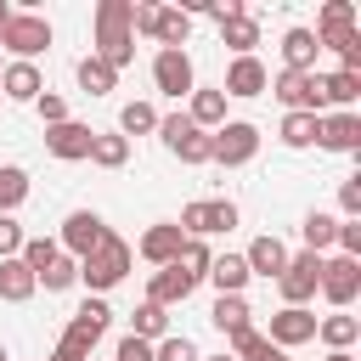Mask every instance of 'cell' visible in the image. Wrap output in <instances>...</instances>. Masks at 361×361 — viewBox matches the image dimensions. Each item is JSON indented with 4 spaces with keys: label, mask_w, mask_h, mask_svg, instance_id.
Segmentation results:
<instances>
[{
    "label": "cell",
    "mask_w": 361,
    "mask_h": 361,
    "mask_svg": "<svg viewBox=\"0 0 361 361\" xmlns=\"http://www.w3.org/2000/svg\"><path fill=\"white\" fill-rule=\"evenodd\" d=\"M282 51H288V73H305V68H310V56H316V34H310V28H293Z\"/></svg>",
    "instance_id": "obj_18"
},
{
    "label": "cell",
    "mask_w": 361,
    "mask_h": 361,
    "mask_svg": "<svg viewBox=\"0 0 361 361\" xmlns=\"http://www.w3.org/2000/svg\"><path fill=\"white\" fill-rule=\"evenodd\" d=\"M282 293H288V305H299V299H310L316 293V282H322V259L316 254H299V259H288L282 265Z\"/></svg>",
    "instance_id": "obj_2"
},
{
    "label": "cell",
    "mask_w": 361,
    "mask_h": 361,
    "mask_svg": "<svg viewBox=\"0 0 361 361\" xmlns=\"http://www.w3.org/2000/svg\"><path fill=\"white\" fill-rule=\"evenodd\" d=\"M28 288H34V271L17 265V259H6V265H0V293H6V299H23Z\"/></svg>",
    "instance_id": "obj_24"
},
{
    "label": "cell",
    "mask_w": 361,
    "mask_h": 361,
    "mask_svg": "<svg viewBox=\"0 0 361 361\" xmlns=\"http://www.w3.org/2000/svg\"><path fill=\"white\" fill-rule=\"evenodd\" d=\"M6 90H11L17 102H28V96H39V73H34L28 62H23V68H11V73H6Z\"/></svg>",
    "instance_id": "obj_28"
},
{
    "label": "cell",
    "mask_w": 361,
    "mask_h": 361,
    "mask_svg": "<svg viewBox=\"0 0 361 361\" xmlns=\"http://www.w3.org/2000/svg\"><path fill=\"white\" fill-rule=\"evenodd\" d=\"M152 361H197V344H192V338H169Z\"/></svg>",
    "instance_id": "obj_38"
},
{
    "label": "cell",
    "mask_w": 361,
    "mask_h": 361,
    "mask_svg": "<svg viewBox=\"0 0 361 361\" xmlns=\"http://www.w3.org/2000/svg\"><path fill=\"white\" fill-rule=\"evenodd\" d=\"M248 271H259V276H282V265H288V248L276 243V237H259L254 248H248V259H243Z\"/></svg>",
    "instance_id": "obj_13"
},
{
    "label": "cell",
    "mask_w": 361,
    "mask_h": 361,
    "mask_svg": "<svg viewBox=\"0 0 361 361\" xmlns=\"http://www.w3.org/2000/svg\"><path fill=\"white\" fill-rule=\"evenodd\" d=\"M316 130H322V124H316V113H288L282 141H288V147H310V141H316Z\"/></svg>",
    "instance_id": "obj_22"
},
{
    "label": "cell",
    "mask_w": 361,
    "mask_h": 361,
    "mask_svg": "<svg viewBox=\"0 0 361 361\" xmlns=\"http://www.w3.org/2000/svg\"><path fill=\"white\" fill-rule=\"evenodd\" d=\"M338 203H344L350 214H361V175H355V180H344V192H338Z\"/></svg>",
    "instance_id": "obj_42"
},
{
    "label": "cell",
    "mask_w": 361,
    "mask_h": 361,
    "mask_svg": "<svg viewBox=\"0 0 361 361\" xmlns=\"http://www.w3.org/2000/svg\"><path fill=\"white\" fill-rule=\"evenodd\" d=\"M158 130H164L169 152H180L186 164H203V158H214V141H209V135H197V124H192V118H164Z\"/></svg>",
    "instance_id": "obj_1"
},
{
    "label": "cell",
    "mask_w": 361,
    "mask_h": 361,
    "mask_svg": "<svg viewBox=\"0 0 361 361\" xmlns=\"http://www.w3.org/2000/svg\"><path fill=\"white\" fill-rule=\"evenodd\" d=\"M152 259H175L180 254V226H158V231H147V243H141Z\"/></svg>",
    "instance_id": "obj_23"
},
{
    "label": "cell",
    "mask_w": 361,
    "mask_h": 361,
    "mask_svg": "<svg viewBox=\"0 0 361 361\" xmlns=\"http://www.w3.org/2000/svg\"><path fill=\"white\" fill-rule=\"evenodd\" d=\"M220 113H226V96H220V90H203V96L192 102V118H203V124H214Z\"/></svg>",
    "instance_id": "obj_33"
},
{
    "label": "cell",
    "mask_w": 361,
    "mask_h": 361,
    "mask_svg": "<svg viewBox=\"0 0 361 361\" xmlns=\"http://www.w3.org/2000/svg\"><path fill=\"white\" fill-rule=\"evenodd\" d=\"M192 293V276L180 271V265H169L158 282H152V305H169V299H186Z\"/></svg>",
    "instance_id": "obj_20"
},
{
    "label": "cell",
    "mask_w": 361,
    "mask_h": 361,
    "mask_svg": "<svg viewBox=\"0 0 361 361\" xmlns=\"http://www.w3.org/2000/svg\"><path fill=\"white\" fill-rule=\"evenodd\" d=\"M118 361H152V350H147V344H141V338L130 333V338L118 344Z\"/></svg>",
    "instance_id": "obj_41"
},
{
    "label": "cell",
    "mask_w": 361,
    "mask_h": 361,
    "mask_svg": "<svg viewBox=\"0 0 361 361\" xmlns=\"http://www.w3.org/2000/svg\"><path fill=\"white\" fill-rule=\"evenodd\" d=\"M220 23H226V39H231L237 51H248V45H254V23H248V17H237V11H231V17H220Z\"/></svg>",
    "instance_id": "obj_32"
},
{
    "label": "cell",
    "mask_w": 361,
    "mask_h": 361,
    "mask_svg": "<svg viewBox=\"0 0 361 361\" xmlns=\"http://www.w3.org/2000/svg\"><path fill=\"white\" fill-rule=\"evenodd\" d=\"M271 333H276L282 344H305V338H316V316H305V310L293 305V310H282V316L271 322Z\"/></svg>",
    "instance_id": "obj_14"
},
{
    "label": "cell",
    "mask_w": 361,
    "mask_h": 361,
    "mask_svg": "<svg viewBox=\"0 0 361 361\" xmlns=\"http://www.w3.org/2000/svg\"><path fill=\"white\" fill-rule=\"evenodd\" d=\"M327 361H355V355H344V350H338V355H327Z\"/></svg>",
    "instance_id": "obj_45"
},
{
    "label": "cell",
    "mask_w": 361,
    "mask_h": 361,
    "mask_svg": "<svg viewBox=\"0 0 361 361\" xmlns=\"http://www.w3.org/2000/svg\"><path fill=\"white\" fill-rule=\"evenodd\" d=\"M39 282H45V288H68V282H73V265H68V259H56V265H51Z\"/></svg>",
    "instance_id": "obj_40"
},
{
    "label": "cell",
    "mask_w": 361,
    "mask_h": 361,
    "mask_svg": "<svg viewBox=\"0 0 361 361\" xmlns=\"http://www.w3.org/2000/svg\"><path fill=\"white\" fill-rule=\"evenodd\" d=\"M118 124H124V130H152L158 118H152V107H147V102H130V107L118 113Z\"/></svg>",
    "instance_id": "obj_35"
},
{
    "label": "cell",
    "mask_w": 361,
    "mask_h": 361,
    "mask_svg": "<svg viewBox=\"0 0 361 361\" xmlns=\"http://www.w3.org/2000/svg\"><path fill=\"white\" fill-rule=\"evenodd\" d=\"M90 141H96V135L79 130V124H56V130H51V152H56V158H79V152H90Z\"/></svg>",
    "instance_id": "obj_17"
},
{
    "label": "cell",
    "mask_w": 361,
    "mask_h": 361,
    "mask_svg": "<svg viewBox=\"0 0 361 361\" xmlns=\"http://www.w3.org/2000/svg\"><path fill=\"white\" fill-rule=\"evenodd\" d=\"M124 265H130V254H124V243H113V237H102V254L96 259H85V282H96V288H113L118 276H124Z\"/></svg>",
    "instance_id": "obj_3"
},
{
    "label": "cell",
    "mask_w": 361,
    "mask_h": 361,
    "mask_svg": "<svg viewBox=\"0 0 361 361\" xmlns=\"http://www.w3.org/2000/svg\"><path fill=\"white\" fill-rule=\"evenodd\" d=\"M141 333H164V305H141L135 310V338Z\"/></svg>",
    "instance_id": "obj_37"
},
{
    "label": "cell",
    "mask_w": 361,
    "mask_h": 361,
    "mask_svg": "<svg viewBox=\"0 0 361 361\" xmlns=\"http://www.w3.org/2000/svg\"><path fill=\"white\" fill-rule=\"evenodd\" d=\"M34 276H45L51 265H56V243H28V259H23Z\"/></svg>",
    "instance_id": "obj_34"
},
{
    "label": "cell",
    "mask_w": 361,
    "mask_h": 361,
    "mask_svg": "<svg viewBox=\"0 0 361 361\" xmlns=\"http://www.w3.org/2000/svg\"><path fill=\"white\" fill-rule=\"evenodd\" d=\"M158 85H164L169 96H186V90H192V62H186L180 45H169V51L158 56Z\"/></svg>",
    "instance_id": "obj_8"
},
{
    "label": "cell",
    "mask_w": 361,
    "mask_h": 361,
    "mask_svg": "<svg viewBox=\"0 0 361 361\" xmlns=\"http://www.w3.org/2000/svg\"><path fill=\"white\" fill-rule=\"evenodd\" d=\"M209 276H214V288H220V293H237V288L248 282V265L226 254V259H214V265H209Z\"/></svg>",
    "instance_id": "obj_21"
},
{
    "label": "cell",
    "mask_w": 361,
    "mask_h": 361,
    "mask_svg": "<svg viewBox=\"0 0 361 361\" xmlns=\"http://www.w3.org/2000/svg\"><path fill=\"white\" fill-rule=\"evenodd\" d=\"M322 288H327V299L333 305H350L355 299V288H361V265L344 254V259H333V265H322Z\"/></svg>",
    "instance_id": "obj_4"
},
{
    "label": "cell",
    "mask_w": 361,
    "mask_h": 361,
    "mask_svg": "<svg viewBox=\"0 0 361 361\" xmlns=\"http://www.w3.org/2000/svg\"><path fill=\"white\" fill-rule=\"evenodd\" d=\"M90 152H96L102 164H124V141H118V135H102V141H90Z\"/></svg>",
    "instance_id": "obj_39"
},
{
    "label": "cell",
    "mask_w": 361,
    "mask_h": 361,
    "mask_svg": "<svg viewBox=\"0 0 361 361\" xmlns=\"http://www.w3.org/2000/svg\"><path fill=\"white\" fill-rule=\"evenodd\" d=\"M237 350H243L248 361H288V355H282L276 344H265L259 333H237Z\"/></svg>",
    "instance_id": "obj_29"
},
{
    "label": "cell",
    "mask_w": 361,
    "mask_h": 361,
    "mask_svg": "<svg viewBox=\"0 0 361 361\" xmlns=\"http://www.w3.org/2000/svg\"><path fill=\"white\" fill-rule=\"evenodd\" d=\"M102 220L90 214V209H79V214H68V248H79V254H90V248H102Z\"/></svg>",
    "instance_id": "obj_12"
},
{
    "label": "cell",
    "mask_w": 361,
    "mask_h": 361,
    "mask_svg": "<svg viewBox=\"0 0 361 361\" xmlns=\"http://www.w3.org/2000/svg\"><path fill=\"white\" fill-rule=\"evenodd\" d=\"M316 135H322L333 152H355V147H361V118H355V113H338V118H327Z\"/></svg>",
    "instance_id": "obj_9"
},
{
    "label": "cell",
    "mask_w": 361,
    "mask_h": 361,
    "mask_svg": "<svg viewBox=\"0 0 361 361\" xmlns=\"http://www.w3.org/2000/svg\"><path fill=\"white\" fill-rule=\"evenodd\" d=\"M338 243L355 254V248H361V226H338Z\"/></svg>",
    "instance_id": "obj_44"
},
{
    "label": "cell",
    "mask_w": 361,
    "mask_h": 361,
    "mask_svg": "<svg viewBox=\"0 0 361 361\" xmlns=\"http://www.w3.org/2000/svg\"><path fill=\"white\" fill-rule=\"evenodd\" d=\"M322 338H327V344H338V350H344V344H350V338H355V316H327V322H322Z\"/></svg>",
    "instance_id": "obj_30"
},
{
    "label": "cell",
    "mask_w": 361,
    "mask_h": 361,
    "mask_svg": "<svg viewBox=\"0 0 361 361\" xmlns=\"http://www.w3.org/2000/svg\"><path fill=\"white\" fill-rule=\"evenodd\" d=\"M102 327H107V305H102V299H90V305H85V310L73 316V333H79V338L90 344V338H96Z\"/></svg>",
    "instance_id": "obj_25"
},
{
    "label": "cell",
    "mask_w": 361,
    "mask_h": 361,
    "mask_svg": "<svg viewBox=\"0 0 361 361\" xmlns=\"http://www.w3.org/2000/svg\"><path fill=\"white\" fill-rule=\"evenodd\" d=\"M333 237H338V220H333V214H310V220H305V243H310V254L327 248Z\"/></svg>",
    "instance_id": "obj_26"
},
{
    "label": "cell",
    "mask_w": 361,
    "mask_h": 361,
    "mask_svg": "<svg viewBox=\"0 0 361 361\" xmlns=\"http://www.w3.org/2000/svg\"><path fill=\"white\" fill-rule=\"evenodd\" d=\"M214 361H231V355H214Z\"/></svg>",
    "instance_id": "obj_46"
},
{
    "label": "cell",
    "mask_w": 361,
    "mask_h": 361,
    "mask_svg": "<svg viewBox=\"0 0 361 361\" xmlns=\"http://www.w3.org/2000/svg\"><path fill=\"white\" fill-rule=\"evenodd\" d=\"M355 96H361V73H350V68H344V73L322 79V102H338V107H350Z\"/></svg>",
    "instance_id": "obj_19"
},
{
    "label": "cell",
    "mask_w": 361,
    "mask_h": 361,
    "mask_svg": "<svg viewBox=\"0 0 361 361\" xmlns=\"http://www.w3.org/2000/svg\"><path fill=\"white\" fill-rule=\"evenodd\" d=\"M186 226L192 231H231L237 226V209L231 203H192L186 209Z\"/></svg>",
    "instance_id": "obj_10"
},
{
    "label": "cell",
    "mask_w": 361,
    "mask_h": 361,
    "mask_svg": "<svg viewBox=\"0 0 361 361\" xmlns=\"http://www.w3.org/2000/svg\"><path fill=\"white\" fill-rule=\"evenodd\" d=\"M276 96H282L288 107H299V113H316V107H322V79H310V73H282V79H276Z\"/></svg>",
    "instance_id": "obj_6"
},
{
    "label": "cell",
    "mask_w": 361,
    "mask_h": 361,
    "mask_svg": "<svg viewBox=\"0 0 361 361\" xmlns=\"http://www.w3.org/2000/svg\"><path fill=\"white\" fill-rule=\"evenodd\" d=\"M6 45L23 51V56H34V51L51 45V28H45L39 17H6Z\"/></svg>",
    "instance_id": "obj_5"
},
{
    "label": "cell",
    "mask_w": 361,
    "mask_h": 361,
    "mask_svg": "<svg viewBox=\"0 0 361 361\" xmlns=\"http://www.w3.org/2000/svg\"><path fill=\"white\" fill-rule=\"evenodd\" d=\"M0 361H6V350H0Z\"/></svg>",
    "instance_id": "obj_48"
},
{
    "label": "cell",
    "mask_w": 361,
    "mask_h": 361,
    "mask_svg": "<svg viewBox=\"0 0 361 361\" xmlns=\"http://www.w3.org/2000/svg\"><path fill=\"white\" fill-rule=\"evenodd\" d=\"M254 147H259V130H254V124H226L220 141H214V158L243 164V158H254Z\"/></svg>",
    "instance_id": "obj_7"
},
{
    "label": "cell",
    "mask_w": 361,
    "mask_h": 361,
    "mask_svg": "<svg viewBox=\"0 0 361 361\" xmlns=\"http://www.w3.org/2000/svg\"><path fill=\"white\" fill-rule=\"evenodd\" d=\"M214 327H220V333H231V338H237V333H248V305H243L237 293H220V299H214Z\"/></svg>",
    "instance_id": "obj_15"
},
{
    "label": "cell",
    "mask_w": 361,
    "mask_h": 361,
    "mask_svg": "<svg viewBox=\"0 0 361 361\" xmlns=\"http://www.w3.org/2000/svg\"><path fill=\"white\" fill-rule=\"evenodd\" d=\"M226 90H231V96H259V90H265V68H259L254 56H243V62L231 68V79H226Z\"/></svg>",
    "instance_id": "obj_16"
},
{
    "label": "cell",
    "mask_w": 361,
    "mask_h": 361,
    "mask_svg": "<svg viewBox=\"0 0 361 361\" xmlns=\"http://www.w3.org/2000/svg\"><path fill=\"white\" fill-rule=\"evenodd\" d=\"M0 23H6V11H0Z\"/></svg>",
    "instance_id": "obj_47"
},
{
    "label": "cell",
    "mask_w": 361,
    "mask_h": 361,
    "mask_svg": "<svg viewBox=\"0 0 361 361\" xmlns=\"http://www.w3.org/2000/svg\"><path fill=\"white\" fill-rule=\"evenodd\" d=\"M152 34H164V39L175 45V39H186V17H175V11H158V23H152Z\"/></svg>",
    "instance_id": "obj_36"
},
{
    "label": "cell",
    "mask_w": 361,
    "mask_h": 361,
    "mask_svg": "<svg viewBox=\"0 0 361 361\" xmlns=\"http://www.w3.org/2000/svg\"><path fill=\"white\" fill-rule=\"evenodd\" d=\"M79 85L90 96H102V90H113V68L107 62H79Z\"/></svg>",
    "instance_id": "obj_27"
},
{
    "label": "cell",
    "mask_w": 361,
    "mask_h": 361,
    "mask_svg": "<svg viewBox=\"0 0 361 361\" xmlns=\"http://www.w3.org/2000/svg\"><path fill=\"white\" fill-rule=\"evenodd\" d=\"M17 243H23V231H17V220H6V214H0V254H11Z\"/></svg>",
    "instance_id": "obj_43"
},
{
    "label": "cell",
    "mask_w": 361,
    "mask_h": 361,
    "mask_svg": "<svg viewBox=\"0 0 361 361\" xmlns=\"http://www.w3.org/2000/svg\"><path fill=\"white\" fill-rule=\"evenodd\" d=\"M102 45H107V68L130 56V39H124V6H107V11H102Z\"/></svg>",
    "instance_id": "obj_11"
},
{
    "label": "cell",
    "mask_w": 361,
    "mask_h": 361,
    "mask_svg": "<svg viewBox=\"0 0 361 361\" xmlns=\"http://www.w3.org/2000/svg\"><path fill=\"white\" fill-rule=\"evenodd\" d=\"M23 192H28V175L23 169H0V209H11Z\"/></svg>",
    "instance_id": "obj_31"
}]
</instances>
